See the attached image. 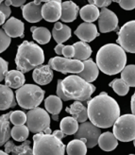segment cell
Segmentation results:
<instances>
[{"instance_id": "obj_1", "label": "cell", "mask_w": 135, "mask_h": 155, "mask_svg": "<svg viewBox=\"0 0 135 155\" xmlns=\"http://www.w3.org/2000/svg\"><path fill=\"white\" fill-rule=\"evenodd\" d=\"M89 120L98 128L107 129L114 126L120 116V108L116 100L106 92H102L87 101Z\"/></svg>"}, {"instance_id": "obj_2", "label": "cell", "mask_w": 135, "mask_h": 155, "mask_svg": "<svg viewBox=\"0 0 135 155\" xmlns=\"http://www.w3.org/2000/svg\"><path fill=\"white\" fill-rule=\"evenodd\" d=\"M97 64L99 70L107 75H116L122 72L127 64L126 51L119 45L107 44L97 54Z\"/></svg>"}, {"instance_id": "obj_3", "label": "cell", "mask_w": 135, "mask_h": 155, "mask_svg": "<svg viewBox=\"0 0 135 155\" xmlns=\"http://www.w3.org/2000/svg\"><path fill=\"white\" fill-rule=\"evenodd\" d=\"M44 61V53L42 48L33 42L24 41L19 46L15 64L17 70L27 73L42 65Z\"/></svg>"}, {"instance_id": "obj_4", "label": "cell", "mask_w": 135, "mask_h": 155, "mask_svg": "<svg viewBox=\"0 0 135 155\" xmlns=\"http://www.w3.org/2000/svg\"><path fill=\"white\" fill-rule=\"evenodd\" d=\"M61 87L64 95L70 100L88 101L91 99L93 93L96 91V86L86 81L77 75L66 77L61 81Z\"/></svg>"}, {"instance_id": "obj_5", "label": "cell", "mask_w": 135, "mask_h": 155, "mask_svg": "<svg viewBox=\"0 0 135 155\" xmlns=\"http://www.w3.org/2000/svg\"><path fill=\"white\" fill-rule=\"evenodd\" d=\"M65 146L61 139L53 134L44 133L35 134L33 136L34 155H64Z\"/></svg>"}, {"instance_id": "obj_6", "label": "cell", "mask_w": 135, "mask_h": 155, "mask_svg": "<svg viewBox=\"0 0 135 155\" xmlns=\"http://www.w3.org/2000/svg\"><path fill=\"white\" fill-rule=\"evenodd\" d=\"M44 91L34 84H26L15 92L16 101L21 108L32 110L42 103L44 97Z\"/></svg>"}, {"instance_id": "obj_7", "label": "cell", "mask_w": 135, "mask_h": 155, "mask_svg": "<svg viewBox=\"0 0 135 155\" xmlns=\"http://www.w3.org/2000/svg\"><path fill=\"white\" fill-rule=\"evenodd\" d=\"M114 134L119 141H133L135 139V115L124 114L119 116L114 124Z\"/></svg>"}, {"instance_id": "obj_8", "label": "cell", "mask_w": 135, "mask_h": 155, "mask_svg": "<svg viewBox=\"0 0 135 155\" xmlns=\"http://www.w3.org/2000/svg\"><path fill=\"white\" fill-rule=\"evenodd\" d=\"M27 126L33 134L44 133L50 128V115L43 108H34L27 114Z\"/></svg>"}, {"instance_id": "obj_9", "label": "cell", "mask_w": 135, "mask_h": 155, "mask_svg": "<svg viewBox=\"0 0 135 155\" xmlns=\"http://www.w3.org/2000/svg\"><path fill=\"white\" fill-rule=\"evenodd\" d=\"M48 64L53 70H56L62 74H78L84 69L83 61L75 59L61 58L60 56L50 59Z\"/></svg>"}, {"instance_id": "obj_10", "label": "cell", "mask_w": 135, "mask_h": 155, "mask_svg": "<svg viewBox=\"0 0 135 155\" xmlns=\"http://www.w3.org/2000/svg\"><path fill=\"white\" fill-rule=\"evenodd\" d=\"M101 134L100 128L90 122H83L78 127L77 131L75 134L76 139H81L86 143L87 148L92 149L98 144V139Z\"/></svg>"}, {"instance_id": "obj_11", "label": "cell", "mask_w": 135, "mask_h": 155, "mask_svg": "<svg viewBox=\"0 0 135 155\" xmlns=\"http://www.w3.org/2000/svg\"><path fill=\"white\" fill-rule=\"evenodd\" d=\"M117 44L129 53H135V20L127 22L117 32Z\"/></svg>"}, {"instance_id": "obj_12", "label": "cell", "mask_w": 135, "mask_h": 155, "mask_svg": "<svg viewBox=\"0 0 135 155\" xmlns=\"http://www.w3.org/2000/svg\"><path fill=\"white\" fill-rule=\"evenodd\" d=\"M98 26L101 33L114 31L118 26V18L116 14L114 12L108 10L107 8H102L98 18Z\"/></svg>"}, {"instance_id": "obj_13", "label": "cell", "mask_w": 135, "mask_h": 155, "mask_svg": "<svg viewBox=\"0 0 135 155\" xmlns=\"http://www.w3.org/2000/svg\"><path fill=\"white\" fill-rule=\"evenodd\" d=\"M61 0H50L43 5L42 15L47 22H58L61 16Z\"/></svg>"}, {"instance_id": "obj_14", "label": "cell", "mask_w": 135, "mask_h": 155, "mask_svg": "<svg viewBox=\"0 0 135 155\" xmlns=\"http://www.w3.org/2000/svg\"><path fill=\"white\" fill-rule=\"evenodd\" d=\"M42 8H43L42 3L36 1V0L24 5L22 7L23 17L29 23L40 22L43 19Z\"/></svg>"}, {"instance_id": "obj_15", "label": "cell", "mask_w": 135, "mask_h": 155, "mask_svg": "<svg viewBox=\"0 0 135 155\" xmlns=\"http://www.w3.org/2000/svg\"><path fill=\"white\" fill-rule=\"evenodd\" d=\"M75 34L81 39L82 42L90 43L94 41L97 36H99V33L97 31V26L93 23H82L75 30Z\"/></svg>"}, {"instance_id": "obj_16", "label": "cell", "mask_w": 135, "mask_h": 155, "mask_svg": "<svg viewBox=\"0 0 135 155\" xmlns=\"http://www.w3.org/2000/svg\"><path fill=\"white\" fill-rule=\"evenodd\" d=\"M4 31L9 35L11 38H17V37H24V30H25V25L24 23L15 18L11 17L5 24L2 26Z\"/></svg>"}, {"instance_id": "obj_17", "label": "cell", "mask_w": 135, "mask_h": 155, "mask_svg": "<svg viewBox=\"0 0 135 155\" xmlns=\"http://www.w3.org/2000/svg\"><path fill=\"white\" fill-rule=\"evenodd\" d=\"M33 81L39 85H46L53 80V69L47 65H40L36 67L32 74Z\"/></svg>"}, {"instance_id": "obj_18", "label": "cell", "mask_w": 135, "mask_h": 155, "mask_svg": "<svg viewBox=\"0 0 135 155\" xmlns=\"http://www.w3.org/2000/svg\"><path fill=\"white\" fill-rule=\"evenodd\" d=\"M16 105V99L12 88L0 84V111H4Z\"/></svg>"}, {"instance_id": "obj_19", "label": "cell", "mask_w": 135, "mask_h": 155, "mask_svg": "<svg viewBox=\"0 0 135 155\" xmlns=\"http://www.w3.org/2000/svg\"><path fill=\"white\" fill-rule=\"evenodd\" d=\"M83 64H84V69L81 73H78L77 76L91 83L97 79L99 74V68L92 59L84 61Z\"/></svg>"}, {"instance_id": "obj_20", "label": "cell", "mask_w": 135, "mask_h": 155, "mask_svg": "<svg viewBox=\"0 0 135 155\" xmlns=\"http://www.w3.org/2000/svg\"><path fill=\"white\" fill-rule=\"evenodd\" d=\"M79 7L73 1H65L61 4V20L65 23L73 22L77 19L79 12Z\"/></svg>"}, {"instance_id": "obj_21", "label": "cell", "mask_w": 135, "mask_h": 155, "mask_svg": "<svg viewBox=\"0 0 135 155\" xmlns=\"http://www.w3.org/2000/svg\"><path fill=\"white\" fill-rule=\"evenodd\" d=\"M29 146V140L24 141L23 144L20 146L14 145L13 142L10 140L4 145L5 151L7 153H12V155H34L33 149H31Z\"/></svg>"}, {"instance_id": "obj_22", "label": "cell", "mask_w": 135, "mask_h": 155, "mask_svg": "<svg viewBox=\"0 0 135 155\" xmlns=\"http://www.w3.org/2000/svg\"><path fill=\"white\" fill-rule=\"evenodd\" d=\"M51 33L52 37L54 38V40L56 41L57 44H62L69 40L71 34H72V31H71V28L68 26L60 22H56Z\"/></svg>"}, {"instance_id": "obj_23", "label": "cell", "mask_w": 135, "mask_h": 155, "mask_svg": "<svg viewBox=\"0 0 135 155\" xmlns=\"http://www.w3.org/2000/svg\"><path fill=\"white\" fill-rule=\"evenodd\" d=\"M66 112L72 115L79 123L86 122V120L88 119V111H87V108L81 101H77V100L66 108Z\"/></svg>"}, {"instance_id": "obj_24", "label": "cell", "mask_w": 135, "mask_h": 155, "mask_svg": "<svg viewBox=\"0 0 135 155\" xmlns=\"http://www.w3.org/2000/svg\"><path fill=\"white\" fill-rule=\"evenodd\" d=\"M5 85L13 89H19L25 83V76L19 70H11L5 76Z\"/></svg>"}, {"instance_id": "obj_25", "label": "cell", "mask_w": 135, "mask_h": 155, "mask_svg": "<svg viewBox=\"0 0 135 155\" xmlns=\"http://www.w3.org/2000/svg\"><path fill=\"white\" fill-rule=\"evenodd\" d=\"M11 114L12 112L0 116V147L4 146L12 136V130L10 128Z\"/></svg>"}, {"instance_id": "obj_26", "label": "cell", "mask_w": 135, "mask_h": 155, "mask_svg": "<svg viewBox=\"0 0 135 155\" xmlns=\"http://www.w3.org/2000/svg\"><path fill=\"white\" fill-rule=\"evenodd\" d=\"M118 145V139L115 137L114 133L106 131L101 134L98 139V146L104 151H112L116 149Z\"/></svg>"}, {"instance_id": "obj_27", "label": "cell", "mask_w": 135, "mask_h": 155, "mask_svg": "<svg viewBox=\"0 0 135 155\" xmlns=\"http://www.w3.org/2000/svg\"><path fill=\"white\" fill-rule=\"evenodd\" d=\"M79 15L82 20H84L87 23H93L97 19L99 18L100 12L98 10V8L94 5L89 4L82 7L79 10Z\"/></svg>"}, {"instance_id": "obj_28", "label": "cell", "mask_w": 135, "mask_h": 155, "mask_svg": "<svg viewBox=\"0 0 135 155\" xmlns=\"http://www.w3.org/2000/svg\"><path fill=\"white\" fill-rule=\"evenodd\" d=\"M74 48H75V55L74 59L78 60V61H86L88 60L91 55H92V48L91 46L85 43V42H77L73 45Z\"/></svg>"}, {"instance_id": "obj_29", "label": "cell", "mask_w": 135, "mask_h": 155, "mask_svg": "<svg viewBox=\"0 0 135 155\" xmlns=\"http://www.w3.org/2000/svg\"><path fill=\"white\" fill-rule=\"evenodd\" d=\"M66 152L67 155H86V143L81 139H74L68 143L66 147Z\"/></svg>"}, {"instance_id": "obj_30", "label": "cell", "mask_w": 135, "mask_h": 155, "mask_svg": "<svg viewBox=\"0 0 135 155\" xmlns=\"http://www.w3.org/2000/svg\"><path fill=\"white\" fill-rule=\"evenodd\" d=\"M31 32H32V38L38 44L40 45H45L49 43L51 39V32L46 28L44 27H32L30 28Z\"/></svg>"}, {"instance_id": "obj_31", "label": "cell", "mask_w": 135, "mask_h": 155, "mask_svg": "<svg viewBox=\"0 0 135 155\" xmlns=\"http://www.w3.org/2000/svg\"><path fill=\"white\" fill-rule=\"evenodd\" d=\"M61 130L65 135H72L75 134L78 130V122L75 119L73 116H67V117L62 118L60 123Z\"/></svg>"}, {"instance_id": "obj_32", "label": "cell", "mask_w": 135, "mask_h": 155, "mask_svg": "<svg viewBox=\"0 0 135 155\" xmlns=\"http://www.w3.org/2000/svg\"><path fill=\"white\" fill-rule=\"evenodd\" d=\"M45 110L51 114H59L62 109V101L58 96H49L44 100Z\"/></svg>"}, {"instance_id": "obj_33", "label": "cell", "mask_w": 135, "mask_h": 155, "mask_svg": "<svg viewBox=\"0 0 135 155\" xmlns=\"http://www.w3.org/2000/svg\"><path fill=\"white\" fill-rule=\"evenodd\" d=\"M29 134V130L28 126L25 125H19V126H14L12 129V137L15 141L18 142H24L28 138Z\"/></svg>"}, {"instance_id": "obj_34", "label": "cell", "mask_w": 135, "mask_h": 155, "mask_svg": "<svg viewBox=\"0 0 135 155\" xmlns=\"http://www.w3.org/2000/svg\"><path fill=\"white\" fill-rule=\"evenodd\" d=\"M121 79L125 81V82L130 87H135V65L130 64L126 65V67L121 72Z\"/></svg>"}, {"instance_id": "obj_35", "label": "cell", "mask_w": 135, "mask_h": 155, "mask_svg": "<svg viewBox=\"0 0 135 155\" xmlns=\"http://www.w3.org/2000/svg\"><path fill=\"white\" fill-rule=\"evenodd\" d=\"M110 86L119 96H126L130 91V86L122 79H114L112 82H110Z\"/></svg>"}, {"instance_id": "obj_36", "label": "cell", "mask_w": 135, "mask_h": 155, "mask_svg": "<svg viewBox=\"0 0 135 155\" xmlns=\"http://www.w3.org/2000/svg\"><path fill=\"white\" fill-rule=\"evenodd\" d=\"M27 114H25L22 111H14L12 112L11 114V123H12L14 126H19V125H24L27 123Z\"/></svg>"}, {"instance_id": "obj_37", "label": "cell", "mask_w": 135, "mask_h": 155, "mask_svg": "<svg viewBox=\"0 0 135 155\" xmlns=\"http://www.w3.org/2000/svg\"><path fill=\"white\" fill-rule=\"evenodd\" d=\"M11 42H12V38L4 31V29L0 28V53L4 52L9 48Z\"/></svg>"}, {"instance_id": "obj_38", "label": "cell", "mask_w": 135, "mask_h": 155, "mask_svg": "<svg viewBox=\"0 0 135 155\" xmlns=\"http://www.w3.org/2000/svg\"><path fill=\"white\" fill-rule=\"evenodd\" d=\"M113 2L118 3L122 9L126 11H131L135 9V0H113Z\"/></svg>"}, {"instance_id": "obj_39", "label": "cell", "mask_w": 135, "mask_h": 155, "mask_svg": "<svg viewBox=\"0 0 135 155\" xmlns=\"http://www.w3.org/2000/svg\"><path fill=\"white\" fill-rule=\"evenodd\" d=\"M8 67H9V63L0 57V82L5 79V76L9 72L8 71Z\"/></svg>"}, {"instance_id": "obj_40", "label": "cell", "mask_w": 135, "mask_h": 155, "mask_svg": "<svg viewBox=\"0 0 135 155\" xmlns=\"http://www.w3.org/2000/svg\"><path fill=\"white\" fill-rule=\"evenodd\" d=\"M75 55V48L73 45H64L62 50V56L67 59L74 58Z\"/></svg>"}, {"instance_id": "obj_41", "label": "cell", "mask_w": 135, "mask_h": 155, "mask_svg": "<svg viewBox=\"0 0 135 155\" xmlns=\"http://www.w3.org/2000/svg\"><path fill=\"white\" fill-rule=\"evenodd\" d=\"M89 3L97 6V8H106L112 4L113 0H88Z\"/></svg>"}, {"instance_id": "obj_42", "label": "cell", "mask_w": 135, "mask_h": 155, "mask_svg": "<svg viewBox=\"0 0 135 155\" xmlns=\"http://www.w3.org/2000/svg\"><path fill=\"white\" fill-rule=\"evenodd\" d=\"M61 81H62V80H59V81H58V84H57V96H58L61 100H65V101H68V100H70V99L64 95V93H63V91H62Z\"/></svg>"}, {"instance_id": "obj_43", "label": "cell", "mask_w": 135, "mask_h": 155, "mask_svg": "<svg viewBox=\"0 0 135 155\" xmlns=\"http://www.w3.org/2000/svg\"><path fill=\"white\" fill-rule=\"evenodd\" d=\"M27 0H5V3L8 6H13V7H23L26 3Z\"/></svg>"}, {"instance_id": "obj_44", "label": "cell", "mask_w": 135, "mask_h": 155, "mask_svg": "<svg viewBox=\"0 0 135 155\" xmlns=\"http://www.w3.org/2000/svg\"><path fill=\"white\" fill-rule=\"evenodd\" d=\"M0 12H2L5 13L6 15V17L7 18H9L11 16V13H12V10H11V8L10 6H8L6 5L5 2H2L1 4H0Z\"/></svg>"}, {"instance_id": "obj_45", "label": "cell", "mask_w": 135, "mask_h": 155, "mask_svg": "<svg viewBox=\"0 0 135 155\" xmlns=\"http://www.w3.org/2000/svg\"><path fill=\"white\" fill-rule=\"evenodd\" d=\"M63 48H64V45L62 44H57V45L55 46V52H56L59 56L62 55V50H63Z\"/></svg>"}, {"instance_id": "obj_46", "label": "cell", "mask_w": 135, "mask_h": 155, "mask_svg": "<svg viewBox=\"0 0 135 155\" xmlns=\"http://www.w3.org/2000/svg\"><path fill=\"white\" fill-rule=\"evenodd\" d=\"M52 134H53L54 136H56L57 138L61 139H61H62L63 137H64V135H65L64 134L62 133V130H54L53 133H52Z\"/></svg>"}, {"instance_id": "obj_47", "label": "cell", "mask_w": 135, "mask_h": 155, "mask_svg": "<svg viewBox=\"0 0 135 155\" xmlns=\"http://www.w3.org/2000/svg\"><path fill=\"white\" fill-rule=\"evenodd\" d=\"M130 106H131V112H132V114L135 115V92H134V94H133L132 97H131Z\"/></svg>"}, {"instance_id": "obj_48", "label": "cell", "mask_w": 135, "mask_h": 155, "mask_svg": "<svg viewBox=\"0 0 135 155\" xmlns=\"http://www.w3.org/2000/svg\"><path fill=\"white\" fill-rule=\"evenodd\" d=\"M6 19H7V17H6L5 13L2 12H0V26H3L5 24Z\"/></svg>"}, {"instance_id": "obj_49", "label": "cell", "mask_w": 135, "mask_h": 155, "mask_svg": "<svg viewBox=\"0 0 135 155\" xmlns=\"http://www.w3.org/2000/svg\"><path fill=\"white\" fill-rule=\"evenodd\" d=\"M51 117H52L53 120L57 121V120L59 119V114H52V115H51Z\"/></svg>"}, {"instance_id": "obj_50", "label": "cell", "mask_w": 135, "mask_h": 155, "mask_svg": "<svg viewBox=\"0 0 135 155\" xmlns=\"http://www.w3.org/2000/svg\"><path fill=\"white\" fill-rule=\"evenodd\" d=\"M44 134H51V129H50V128H47V129L44 131Z\"/></svg>"}, {"instance_id": "obj_51", "label": "cell", "mask_w": 135, "mask_h": 155, "mask_svg": "<svg viewBox=\"0 0 135 155\" xmlns=\"http://www.w3.org/2000/svg\"><path fill=\"white\" fill-rule=\"evenodd\" d=\"M0 155H9V153H7L6 151H3L0 150Z\"/></svg>"}, {"instance_id": "obj_52", "label": "cell", "mask_w": 135, "mask_h": 155, "mask_svg": "<svg viewBox=\"0 0 135 155\" xmlns=\"http://www.w3.org/2000/svg\"><path fill=\"white\" fill-rule=\"evenodd\" d=\"M36 1H38V2H41V3H42V2H45V3H46V2L50 1V0H36Z\"/></svg>"}, {"instance_id": "obj_53", "label": "cell", "mask_w": 135, "mask_h": 155, "mask_svg": "<svg viewBox=\"0 0 135 155\" xmlns=\"http://www.w3.org/2000/svg\"><path fill=\"white\" fill-rule=\"evenodd\" d=\"M5 1V0H0V4H1L2 2H4Z\"/></svg>"}, {"instance_id": "obj_54", "label": "cell", "mask_w": 135, "mask_h": 155, "mask_svg": "<svg viewBox=\"0 0 135 155\" xmlns=\"http://www.w3.org/2000/svg\"><path fill=\"white\" fill-rule=\"evenodd\" d=\"M133 145H134V147H135V139L133 140Z\"/></svg>"}, {"instance_id": "obj_55", "label": "cell", "mask_w": 135, "mask_h": 155, "mask_svg": "<svg viewBox=\"0 0 135 155\" xmlns=\"http://www.w3.org/2000/svg\"><path fill=\"white\" fill-rule=\"evenodd\" d=\"M130 155H135V154H130Z\"/></svg>"}]
</instances>
